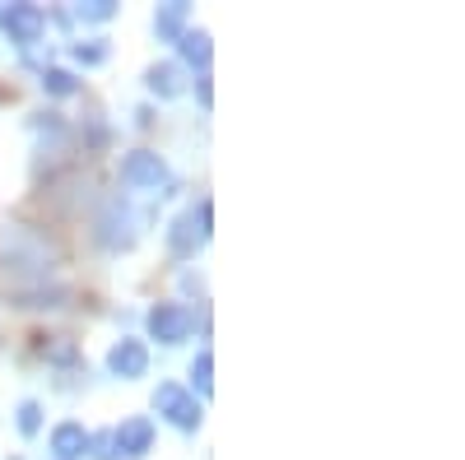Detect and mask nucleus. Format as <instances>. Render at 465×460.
Returning <instances> with one entry per match:
<instances>
[{
	"mask_svg": "<svg viewBox=\"0 0 465 460\" xmlns=\"http://www.w3.org/2000/svg\"><path fill=\"white\" fill-rule=\"evenodd\" d=\"M210 219H214V205H210V201H201V210L177 214L173 228H168V247H173V256H196V247L210 238Z\"/></svg>",
	"mask_w": 465,
	"mask_h": 460,
	"instance_id": "2",
	"label": "nucleus"
},
{
	"mask_svg": "<svg viewBox=\"0 0 465 460\" xmlns=\"http://www.w3.org/2000/svg\"><path fill=\"white\" fill-rule=\"evenodd\" d=\"M177 52H182L186 65H196V70L205 74V70H210V56H214V43H210L205 28H186V33L177 37Z\"/></svg>",
	"mask_w": 465,
	"mask_h": 460,
	"instance_id": "12",
	"label": "nucleus"
},
{
	"mask_svg": "<svg viewBox=\"0 0 465 460\" xmlns=\"http://www.w3.org/2000/svg\"><path fill=\"white\" fill-rule=\"evenodd\" d=\"M186 19H191V5H186V0H168V5L153 10V33H159L163 43H177V37L186 33Z\"/></svg>",
	"mask_w": 465,
	"mask_h": 460,
	"instance_id": "11",
	"label": "nucleus"
},
{
	"mask_svg": "<svg viewBox=\"0 0 465 460\" xmlns=\"http://www.w3.org/2000/svg\"><path fill=\"white\" fill-rule=\"evenodd\" d=\"M0 28H5V37H10V43H19V47H33L37 37H43V28H47V15L37 10V5H28V0H15V5H5V10H0Z\"/></svg>",
	"mask_w": 465,
	"mask_h": 460,
	"instance_id": "4",
	"label": "nucleus"
},
{
	"mask_svg": "<svg viewBox=\"0 0 465 460\" xmlns=\"http://www.w3.org/2000/svg\"><path fill=\"white\" fill-rule=\"evenodd\" d=\"M37 428H43V405H37V400H24V405H19V433L33 437Z\"/></svg>",
	"mask_w": 465,
	"mask_h": 460,
	"instance_id": "17",
	"label": "nucleus"
},
{
	"mask_svg": "<svg viewBox=\"0 0 465 460\" xmlns=\"http://www.w3.org/2000/svg\"><path fill=\"white\" fill-rule=\"evenodd\" d=\"M89 446H94V437L84 433V424H56V428H52V451H56V460H84Z\"/></svg>",
	"mask_w": 465,
	"mask_h": 460,
	"instance_id": "8",
	"label": "nucleus"
},
{
	"mask_svg": "<svg viewBox=\"0 0 465 460\" xmlns=\"http://www.w3.org/2000/svg\"><path fill=\"white\" fill-rule=\"evenodd\" d=\"M70 52H74V61H80V65H103V61H107V43H103V37H89V43H74Z\"/></svg>",
	"mask_w": 465,
	"mask_h": 460,
	"instance_id": "16",
	"label": "nucleus"
},
{
	"mask_svg": "<svg viewBox=\"0 0 465 460\" xmlns=\"http://www.w3.org/2000/svg\"><path fill=\"white\" fill-rule=\"evenodd\" d=\"M196 93H201V103H205V107L214 103V89H210V80H205V74H201V80H196Z\"/></svg>",
	"mask_w": 465,
	"mask_h": 460,
	"instance_id": "19",
	"label": "nucleus"
},
{
	"mask_svg": "<svg viewBox=\"0 0 465 460\" xmlns=\"http://www.w3.org/2000/svg\"><path fill=\"white\" fill-rule=\"evenodd\" d=\"M144 84H149V93H159V98H177L186 89V74H182L177 61H159V65L144 70Z\"/></svg>",
	"mask_w": 465,
	"mask_h": 460,
	"instance_id": "10",
	"label": "nucleus"
},
{
	"mask_svg": "<svg viewBox=\"0 0 465 460\" xmlns=\"http://www.w3.org/2000/svg\"><path fill=\"white\" fill-rule=\"evenodd\" d=\"M112 446H116V455H126V460H140L149 446H153V424L144 414H135V418H122V424H116L112 433Z\"/></svg>",
	"mask_w": 465,
	"mask_h": 460,
	"instance_id": "6",
	"label": "nucleus"
},
{
	"mask_svg": "<svg viewBox=\"0 0 465 460\" xmlns=\"http://www.w3.org/2000/svg\"><path fill=\"white\" fill-rule=\"evenodd\" d=\"M74 15L84 24H107L116 15V0H84V5H74Z\"/></svg>",
	"mask_w": 465,
	"mask_h": 460,
	"instance_id": "15",
	"label": "nucleus"
},
{
	"mask_svg": "<svg viewBox=\"0 0 465 460\" xmlns=\"http://www.w3.org/2000/svg\"><path fill=\"white\" fill-rule=\"evenodd\" d=\"M153 409H159L173 428H182V433H196L201 428V405H196V396L191 391H182L177 381H163L159 391H153Z\"/></svg>",
	"mask_w": 465,
	"mask_h": 460,
	"instance_id": "3",
	"label": "nucleus"
},
{
	"mask_svg": "<svg viewBox=\"0 0 465 460\" xmlns=\"http://www.w3.org/2000/svg\"><path fill=\"white\" fill-rule=\"evenodd\" d=\"M103 242H107L112 251L135 242V214H131L126 205H112V210L103 214Z\"/></svg>",
	"mask_w": 465,
	"mask_h": 460,
	"instance_id": "9",
	"label": "nucleus"
},
{
	"mask_svg": "<svg viewBox=\"0 0 465 460\" xmlns=\"http://www.w3.org/2000/svg\"><path fill=\"white\" fill-rule=\"evenodd\" d=\"M107 372L122 377V381L144 377V372H149V349H144V339H116L112 349H107Z\"/></svg>",
	"mask_w": 465,
	"mask_h": 460,
	"instance_id": "7",
	"label": "nucleus"
},
{
	"mask_svg": "<svg viewBox=\"0 0 465 460\" xmlns=\"http://www.w3.org/2000/svg\"><path fill=\"white\" fill-rule=\"evenodd\" d=\"M191 381H196V391H201V396L214 391V358H210V349L196 354V363H191Z\"/></svg>",
	"mask_w": 465,
	"mask_h": 460,
	"instance_id": "14",
	"label": "nucleus"
},
{
	"mask_svg": "<svg viewBox=\"0 0 465 460\" xmlns=\"http://www.w3.org/2000/svg\"><path fill=\"white\" fill-rule=\"evenodd\" d=\"M144 326H149V339H159V344H182L196 321H191V312H186L182 302H159V307H149Z\"/></svg>",
	"mask_w": 465,
	"mask_h": 460,
	"instance_id": "5",
	"label": "nucleus"
},
{
	"mask_svg": "<svg viewBox=\"0 0 465 460\" xmlns=\"http://www.w3.org/2000/svg\"><path fill=\"white\" fill-rule=\"evenodd\" d=\"M47 358H52V363H74V344H70V339H56L52 349H47Z\"/></svg>",
	"mask_w": 465,
	"mask_h": 460,
	"instance_id": "18",
	"label": "nucleus"
},
{
	"mask_svg": "<svg viewBox=\"0 0 465 460\" xmlns=\"http://www.w3.org/2000/svg\"><path fill=\"white\" fill-rule=\"evenodd\" d=\"M43 89H47L52 98H70V93H80V80H74L70 70H61V65H47V70H43Z\"/></svg>",
	"mask_w": 465,
	"mask_h": 460,
	"instance_id": "13",
	"label": "nucleus"
},
{
	"mask_svg": "<svg viewBox=\"0 0 465 460\" xmlns=\"http://www.w3.org/2000/svg\"><path fill=\"white\" fill-rule=\"evenodd\" d=\"M122 181L135 186V191H159L163 196V191L173 186V172H168V163L153 149H131L122 159Z\"/></svg>",
	"mask_w": 465,
	"mask_h": 460,
	"instance_id": "1",
	"label": "nucleus"
}]
</instances>
